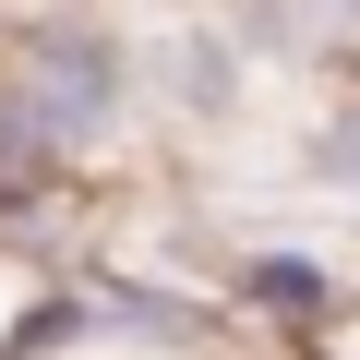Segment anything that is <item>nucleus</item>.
<instances>
[{"instance_id":"nucleus-3","label":"nucleus","mask_w":360,"mask_h":360,"mask_svg":"<svg viewBox=\"0 0 360 360\" xmlns=\"http://www.w3.org/2000/svg\"><path fill=\"white\" fill-rule=\"evenodd\" d=\"M300 180L360 193V108H336V120H312V132H300Z\"/></svg>"},{"instance_id":"nucleus-4","label":"nucleus","mask_w":360,"mask_h":360,"mask_svg":"<svg viewBox=\"0 0 360 360\" xmlns=\"http://www.w3.org/2000/svg\"><path fill=\"white\" fill-rule=\"evenodd\" d=\"M312 13H324V25H348V37H360V0H312Z\"/></svg>"},{"instance_id":"nucleus-1","label":"nucleus","mask_w":360,"mask_h":360,"mask_svg":"<svg viewBox=\"0 0 360 360\" xmlns=\"http://www.w3.org/2000/svg\"><path fill=\"white\" fill-rule=\"evenodd\" d=\"M229 288H240V312H264L276 336H324V324L348 312L336 264H324V252H300V240H264V252H240V264H229Z\"/></svg>"},{"instance_id":"nucleus-2","label":"nucleus","mask_w":360,"mask_h":360,"mask_svg":"<svg viewBox=\"0 0 360 360\" xmlns=\"http://www.w3.org/2000/svg\"><path fill=\"white\" fill-rule=\"evenodd\" d=\"M168 96L193 108V120H217V108H240V49H229L217 25H180V37H168Z\"/></svg>"}]
</instances>
